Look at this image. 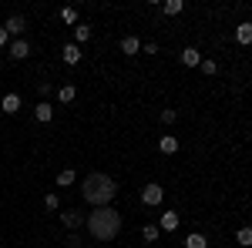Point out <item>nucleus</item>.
I'll use <instances>...</instances> for the list:
<instances>
[{
	"instance_id": "5",
	"label": "nucleus",
	"mask_w": 252,
	"mask_h": 248,
	"mask_svg": "<svg viewBox=\"0 0 252 248\" xmlns=\"http://www.w3.org/2000/svg\"><path fill=\"white\" fill-rule=\"evenodd\" d=\"M10 57L14 60H24V57H31V44L20 37V40H10Z\"/></svg>"
},
{
	"instance_id": "12",
	"label": "nucleus",
	"mask_w": 252,
	"mask_h": 248,
	"mask_svg": "<svg viewBox=\"0 0 252 248\" xmlns=\"http://www.w3.org/2000/svg\"><path fill=\"white\" fill-rule=\"evenodd\" d=\"M182 64H185V67H198V64H202V54H198V51H195V47H185V51H182Z\"/></svg>"
},
{
	"instance_id": "24",
	"label": "nucleus",
	"mask_w": 252,
	"mask_h": 248,
	"mask_svg": "<svg viewBox=\"0 0 252 248\" xmlns=\"http://www.w3.org/2000/svg\"><path fill=\"white\" fill-rule=\"evenodd\" d=\"M178 114H175V108H161V124H175Z\"/></svg>"
},
{
	"instance_id": "10",
	"label": "nucleus",
	"mask_w": 252,
	"mask_h": 248,
	"mask_svg": "<svg viewBox=\"0 0 252 248\" xmlns=\"http://www.w3.org/2000/svg\"><path fill=\"white\" fill-rule=\"evenodd\" d=\"M178 225H182L178 211H165V215H161V225H158V228H161V231H175Z\"/></svg>"
},
{
	"instance_id": "2",
	"label": "nucleus",
	"mask_w": 252,
	"mask_h": 248,
	"mask_svg": "<svg viewBox=\"0 0 252 248\" xmlns=\"http://www.w3.org/2000/svg\"><path fill=\"white\" fill-rule=\"evenodd\" d=\"M84 225H88V231H91V238L111 242L118 231H121V215H118L111 205H108V208H94L88 218H84Z\"/></svg>"
},
{
	"instance_id": "9",
	"label": "nucleus",
	"mask_w": 252,
	"mask_h": 248,
	"mask_svg": "<svg viewBox=\"0 0 252 248\" xmlns=\"http://www.w3.org/2000/svg\"><path fill=\"white\" fill-rule=\"evenodd\" d=\"M34 117H37L40 124H47V121H54V104H47V101H40L37 108H34Z\"/></svg>"
},
{
	"instance_id": "18",
	"label": "nucleus",
	"mask_w": 252,
	"mask_h": 248,
	"mask_svg": "<svg viewBox=\"0 0 252 248\" xmlns=\"http://www.w3.org/2000/svg\"><path fill=\"white\" fill-rule=\"evenodd\" d=\"M182 7H185L182 0H165V3H161V14H168V17H175V14H182Z\"/></svg>"
},
{
	"instance_id": "26",
	"label": "nucleus",
	"mask_w": 252,
	"mask_h": 248,
	"mask_svg": "<svg viewBox=\"0 0 252 248\" xmlns=\"http://www.w3.org/2000/svg\"><path fill=\"white\" fill-rule=\"evenodd\" d=\"M3 47H10V34H7V30L0 27V51H3Z\"/></svg>"
},
{
	"instance_id": "15",
	"label": "nucleus",
	"mask_w": 252,
	"mask_h": 248,
	"mask_svg": "<svg viewBox=\"0 0 252 248\" xmlns=\"http://www.w3.org/2000/svg\"><path fill=\"white\" fill-rule=\"evenodd\" d=\"M84 40H91V27L88 24H74V44H84Z\"/></svg>"
},
{
	"instance_id": "21",
	"label": "nucleus",
	"mask_w": 252,
	"mask_h": 248,
	"mask_svg": "<svg viewBox=\"0 0 252 248\" xmlns=\"http://www.w3.org/2000/svg\"><path fill=\"white\" fill-rule=\"evenodd\" d=\"M158 235H161L158 225H145V228H141V238H145V242H158Z\"/></svg>"
},
{
	"instance_id": "25",
	"label": "nucleus",
	"mask_w": 252,
	"mask_h": 248,
	"mask_svg": "<svg viewBox=\"0 0 252 248\" xmlns=\"http://www.w3.org/2000/svg\"><path fill=\"white\" fill-rule=\"evenodd\" d=\"M44 205H47L51 211H58L61 208V198H58V194H47V198H44Z\"/></svg>"
},
{
	"instance_id": "19",
	"label": "nucleus",
	"mask_w": 252,
	"mask_h": 248,
	"mask_svg": "<svg viewBox=\"0 0 252 248\" xmlns=\"http://www.w3.org/2000/svg\"><path fill=\"white\" fill-rule=\"evenodd\" d=\"M74 94H78V91H74V84H64V87L58 91V101H61V104H71Z\"/></svg>"
},
{
	"instance_id": "1",
	"label": "nucleus",
	"mask_w": 252,
	"mask_h": 248,
	"mask_svg": "<svg viewBox=\"0 0 252 248\" xmlns=\"http://www.w3.org/2000/svg\"><path fill=\"white\" fill-rule=\"evenodd\" d=\"M115 194H118V185L108 174H88V178L81 181V198H84L88 205H94V208H108V205L115 201Z\"/></svg>"
},
{
	"instance_id": "8",
	"label": "nucleus",
	"mask_w": 252,
	"mask_h": 248,
	"mask_svg": "<svg viewBox=\"0 0 252 248\" xmlns=\"http://www.w3.org/2000/svg\"><path fill=\"white\" fill-rule=\"evenodd\" d=\"M158 151L161 154H175L178 151V138H175V134H161V138H158Z\"/></svg>"
},
{
	"instance_id": "3",
	"label": "nucleus",
	"mask_w": 252,
	"mask_h": 248,
	"mask_svg": "<svg viewBox=\"0 0 252 248\" xmlns=\"http://www.w3.org/2000/svg\"><path fill=\"white\" fill-rule=\"evenodd\" d=\"M161 198H165V188H161L158 181H148V185L141 188V201H145V205H161Z\"/></svg>"
},
{
	"instance_id": "7",
	"label": "nucleus",
	"mask_w": 252,
	"mask_h": 248,
	"mask_svg": "<svg viewBox=\"0 0 252 248\" xmlns=\"http://www.w3.org/2000/svg\"><path fill=\"white\" fill-rule=\"evenodd\" d=\"M61 221H64V228L78 231V228H81V211H78V208H67V211H61Z\"/></svg>"
},
{
	"instance_id": "23",
	"label": "nucleus",
	"mask_w": 252,
	"mask_h": 248,
	"mask_svg": "<svg viewBox=\"0 0 252 248\" xmlns=\"http://www.w3.org/2000/svg\"><path fill=\"white\" fill-rule=\"evenodd\" d=\"M198 67H202V74H215V71H219V64H215L212 57H202V64H198Z\"/></svg>"
},
{
	"instance_id": "11",
	"label": "nucleus",
	"mask_w": 252,
	"mask_h": 248,
	"mask_svg": "<svg viewBox=\"0 0 252 248\" xmlns=\"http://www.w3.org/2000/svg\"><path fill=\"white\" fill-rule=\"evenodd\" d=\"M235 40H239V44H252V20H242V24L235 27Z\"/></svg>"
},
{
	"instance_id": "6",
	"label": "nucleus",
	"mask_w": 252,
	"mask_h": 248,
	"mask_svg": "<svg viewBox=\"0 0 252 248\" xmlns=\"http://www.w3.org/2000/svg\"><path fill=\"white\" fill-rule=\"evenodd\" d=\"M20 111V94H3L0 101V114H17Z\"/></svg>"
},
{
	"instance_id": "14",
	"label": "nucleus",
	"mask_w": 252,
	"mask_h": 248,
	"mask_svg": "<svg viewBox=\"0 0 252 248\" xmlns=\"http://www.w3.org/2000/svg\"><path fill=\"white\" fill-rule=\"evenodd\" d=\"M64 64H81V47L78 44H64Z\"/></svg>"
},
{
	"instance_id": "17",
	"label": "nucleus",
	"mask_w": 252,
	"mask_h": 248,
	"mask_svg": "<svg viewBox=\"0 0 252 248\" xmlns=\"http://www.w3.org/2000/svg\"><path fill=\"white\" fill-rule=\"evenodd\" d=\"M185 248H209V242H205V235H202V231H192V235L185 238Z\"/></svg>"
},
{
	"instance_id": "27",
	"label": "nucleus",
	"mask_w": 252,
	"mask_h": 248,
	"mask_svg": "<svg viewBox=\"0 0 252 248\" xmlns=\"http://www.w3.org/2000/svg\"><path fill=\"white\" fill-rule=\"evenodd\" d=\"M84 245V242H81V235H71V238H67V248H81Z\"/></svg>"
},
{
	"instance_id": "22",
	"label": "nucleus",
	"mask_w": 252,
	"mask_h": 248,
	"mask_svg": "<svg viewBox=\"0 0 252 248\" xmlns=\"http://www.w3.org/2000/svg\"><path fill=\"white\" fill-rule=\"evenodd\" d=\"M61 20H64V24H78V10H74V7H64V10H61Z\"/></svg>"
},
{
	"instance_id": "20",
	"label": "nucleus",
	"mask_w": 252,
	"mask_h": 248,
	"mask_svg": "<svg viewBox=\"0 0 252 248\" xmlns=\"http://www.w3.org/2000/svg\"><path fill=\"white\" fill-rule=\"evenodd\" d=\"M74 178H78V174L71 171V168H64V171L58 174V188H67V185H74Z\"/></svg>"
},
{
	"instance_id": "13",
	"label": "nucleus",
	"mask_w": 252,
	"mask_h": 248,
	"mask_svg": "<svg viewBox=\"0 0 252 248\" xmlns=\"http://www.w3.org/2000/svg\"><path fill=\"white\" fill-rule=\"evenodd\" d=\"M138 51H141V40H138V37H121V54L135 57Z\"/></svg>"
},
{
	"instance_id": "16",
	"label": "nucleus",
	"mask_w": 252,
	"mask_h": 248,
	"mask_svg": "<svg viewBox=\"0 0 252 248\" xmlns=\"http://www.w3.org/2000/svg\"><path fill=\"white\" fill-rule=\"evenodd\" d=\"M235 242H239L242 248H249L252 245V225H242V228L235 231Z\"/></svg>"
},
{
	"instance_id": "4",
	"label": "nucleus",
	"mask_w": 252,
	"mask_h": 248,
	"mask_svg": "<svg viewBox=\"0 0 252 248\" xmlns=\"http://www.w3.org/2000/svg\"><path fill=\"white\" fill-rule=\"evenodd\" d=\"M3 30H7V34H10V37H17V40H20V34H24V30H27V20L20 17V14H14V17L7 20V24H3Z\"/></svg>"
}]
</instances>
